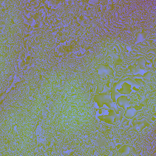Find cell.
<instances>
[{
  "label": "cell",
  "instance_id": "1",
  "mask_svg": "<svg viewBox=\"0 0 156 156\" xmlns=\"http://www.w3.org/2000/svg\"><path fill=\"white\" fill-rule=\"evenodd\" d=\"M140 85L133 79L127 77L121 79L117 82H114L112 88L116 91L119 97L121 95H129L132 93H136L140 89Z\"/></svg>",
  "mask_w": 156,
  "mask_h": 156
},
{
  "label": "cell",
  "instance_id": "2",
  "mask_svg": "<svg viewBox=\"0 0 156 156\" xmlns=\"http://www.w3.org/2000/svg\"><path fill=\"white\" fill-rule=\"evenodd\" d=\"M93 107L96 109L111 108L115 110L117 113H120V108L112 99L110 93L96 94L94 96Z\"/></svg>",
  "mask_w": 156,
  "mask_h": 156
},
{
  "label": "cell",
  "instance_id": "3",
  "mask_svg": "<svg viewBox=\"0 0 156 156\" xmlns=\"http://www.w3.org/2000/svg\"><path fill=\"white\" fill-rule=\"evenodd\" d=\"M121 116V113H117L115 110L111 108H99L96 109V119L111 125H114L119 122Z\"/></svg>",
  "mask_w": 156,
  "mask_h": 156
},
{
  "label": "cell",
  "instance_id": "4",
  "mask_svg": "<svg viewBox=\"0 0 156 156\" xmlns=\"http://www.w3.org/2000/svg\"><path fill=\"white\" fill-rule=\"evenodd\" d=\"M116 104L123 110H125L127 107L131 106L130 100L129 99L128 96L126 95H121L118 97L116 101Z\"/></svg>",
  "mask_w": 156,
  "mask_h": 156
},
{
  "label": "cell",
  "instance_id": "5",
  "mask_svg": "<svg viewBox=\"0 0 156 156\" xmlns=\"http://www.w3.org/2000/svg\"><path fill=\"white\" fill-rule=\"evenodd\" d=\"M132 124L133 130L136 132H140L144 128L147 126L148 122L146 119H142L141 120L133 121Z\"/></svg>",
  "mask_w": 156,
  "mask_h": 156
},
{
  "label": "cell",
  "instance_id": "6",
  "mask_svg": "<svg viewBox=\"0 0 156 156\" xmlns=\"http://www.w3.org/2000/svg\"><path fill=\"white\" fill-rule=\"evenodd\" d=\"M138 113V110L136 109L135 107H132L130 106L127 107L125 110H124V116L128 119H131L133 118H134L136 114Z\"/></svg>",
  "mask_w": 156,
  "mask_h": 156
},
{
  "label": "cell",
  "instance_id": "7",
  "mask_svg": "<svg viewBox=\"0 0 156 156\" xmlns=\"http://www.w3.org/2000/svg\"><path fill=\"white\" fill-rule=\"evenodd\" d=\"M112 84L108 82V84L106 83L105 85H99L97 86L96 93H110L112 90Z\"/></svg>",
  "mask_w": 156,
  "mask_h": 156
}]
</instances>
